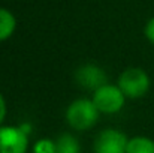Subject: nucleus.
Returning a JSON list of instances; mask_svg holds the SVG:
<instances>
[{
	"label": "nucleus",
	"instance_id": "f257e3e1",
	"mask_svg": "<svg viewBox=\"0 0 154 153\" xmlns=\"http://www.w3.org/2000/svg\"><path fill=\"white\" fill-rule=\"evenodd\" d=\"M99 117V110L94 102L90 99H76L73 101L66 111V119L70 128L76 131H85L96 125Z\"/></svg>",
	"mask_w": 154,
	"mask_h": 153
},
{
	"label": "nucleus",
	"instance_id": "f03ea898",
	"mask_svg": "<svg viewBox=\"0 0 154 153\" xmlns=\"http://www.w3.org/2000/svg\"><path fill=\"white\" fill-rule=\"evenodd\" d=\"M150 77L141 68H129L118 77V87L126 98L139 99L150 90Z\"/></svg>",
	"mask_w": 154,
	"mask_h": 153
},
{
	"label": "nucleus",
	"instance_id": "7ed1b4c3",
	"mask_svg": "<svg viewBox=\"0 0 154 153\" xmlns=\"http://www.w3.org/2000/svg\"><path fill=\"white\" fill-rule=\"evenodd\" d=\"M91 101L94 102L99 113L114 114V113H118L124 107L126 96L123 95V92L120 90L118 86L105 84V86H102L100 89H97L94 92Z\"/></svg>",
	"mask_w": 154,
	"mask_h": 153
},
{
	"label": "nucleus",
	"instance_id": "20e7f679",
	"mask_svg": "<svg viewBox=\"0 0 154 153\" xmlns=\"http://www.w3.org/2000/svg\"><path fill=\"white\" fill-rule=\"evenodd\" d=\"M27 147L29 138L21 128L0 126V153H26Z\"/></svg>",
	"mask_w": 154,
	"mask_h": 153
},
{
	"label": "nucleus",
	"instance_id": "39448f33",
	"mask_svg": "<svg viewBox=\"0 0 154 153\" xmlns=\"http://www.w3.org/2000/svg\"><path fill=\"white\" fill-rule=\"evenodd\" d=\"M127 137L117 129H105L94 141V153H126Z\"/></svg>",
	"mask_w": 154,
	"mask_h": 153
},
{
	"label": "nucleus",
	"instance_id": "423d86ee",
	"mask_svg": "<svg viewBox=\"0 0 154 153\" xmlns=\"http://www.w3.org/2000/svg\"><path fill=\"white\" fill-rule=\"evenodd\" d=\"M75 80L82 89L96 92L97 89L106 84V74L102 68L90 63V65H82L81 68L76 69Z\"/></svg>",
	"mask_w": 154,
	"mask_h": 153
},
{
	"label": "nucleus",
	"instance_id": "0eeeda50",
	"mask_svg": "<svg viewBox=\"0 0 154 153\" xmlns=\"http://www.w3.org/2000/svg\"><path fill=\"white\" fill-rule=\"evenodd\" d=\"M15 27H17V20L14 14L8 9L0 8V42L11 38Z\"/></svg>",
	"mask_w": 154,
	"mask_h": 153
},
{
	"label": "nucleus",
	"instance_id": "6e6552de",
	"mask_svg": "<svg viewBox=\"0 0 154 153\" xmlns=\"http://www.w3.org/2000/svg\"><path fill=\"white\" fill-rule=\"evenodd\" d=\"M126 153H154V141L147 137H133L127 143Z\"/></svg>",
	"mask_w": 154,
	"mask_h": 153
},
{
	"label": "nucleus",
	"instance_id": "1a4fd4ad",
	"mask_svg": "<svg viewBox=\"0 0 154 153\" xmlns=\"http://www.w3.org/2000/svg\"><path fill=\"white\" fill-rule=\"evenodd\" d=\"M57 153H81V146L78 140L70 134H63L55 141Z\"/></svg>",
	"mask_w": 154,
	"mask_h": 153
},
{
	"label": "nucleus",
	"instance_id": "9d476101",
	"mask_svg": "<svg viewBox=\"0 0 154 153\" xmlns=\"http://www.w3.org/2000/svg\"><path fill=\"white\" fill-rule=\"evenodd\" d=\"M33 153H57L55 141H51L48 138L39 140L33 147Z\"/></svg>",
	"mask_w": 154,
	"mask_h": 153
},
{
	"label": "nucleus",
	"instance_id": "9b49d317",
	"mask_svg": "<svg viewBox=\"0 0 154 153\" xmlns=\"http://www.w3.org/2000/svg\"><path fill=\"white\" fill-rule=\"evenodd\" d=\"M145 36H147V39L151 42V44H154V17L147 23V26H145Z\"/></svg>",
	"mask_w": 154,
	"mask_h": 153
},
{
	"label": "nucleus",
	"instance_id": "f8f14e48",
	"mask_svg": "<svg viewBox=\"0 0 154 153\" xmlns=\"http://www.w3.org/2000/svg\"><path fill=\"white\" fill-rule=\"evenodd\" d=\"M5 117H6V102L3 99V96L0 95V125H2Z\"/></svg>",
	"mask_w": 154,
	"mask_h": 153
}]
</instances>
